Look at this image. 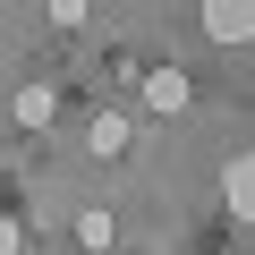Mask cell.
Segmentation results:
<instances>
[{"label":"cell","mask_w":255,"mask_h":255,"mask_svg":"<svg viewBox=\"0 0 255 255\" xmlns=\"http://www.w3.org/2000/svg\"><path fill=\"white\" fill-rule=\"evenodd\" d=\"M204 34L238 51V43L255 34V0H204Z\"/></svg>","instance_id":"obj_1"},{"label":"cell","mask_w":255,"mask_h":255,"mask_svg":"<svg viewBox=\"0 0 255 255\" xmlns=\"http://www.w3.org/2000/svg\"><path fill=\"white\" fill-rule=\"evenodd\" d=\"M221 196H230V221H255V162L247 153L221 162Z\"/></svg>","instance_id":"obj_2"},{"label":"cell","mask_w":255,"mask_h":255,"mask_svg":"<svg viewBox=\"0 0 255 255\" xmlns=\"http://www.w3.org/2000/svg\"><path fill=\"white\" fill-rule=\"evenodd\" d=\"M85 153H102V162L128 153V119H119V111H94V119H85Z\"/></svg>","instance_id":"obj_3"},{"label":"cell","mask_w":255,"mask_h":255,"mask_svg":"<svg viewBox=\"0 0 255 255\" xmlns=\"http://www.w3.org/2000/svg\"><path fill=\"white\" fill-rule=\"evenodd\" d=\"M145 102L153 111H187V68H153L145 77Z\"/></svg>","instance_id":"obj_4"},{"label":"cell","mask_w":255,"mask_h":255,"mask_svg":"<svg viewBox=\"0 0 255 255\" xmlns=\"http://www.w3.org/2000/svg\"><path fill=\"white\" fill-rule=\"evenodd\" d=\"M51 111H60L51 85H26V94H17V128H51Z\"/></svg>","instance_id":"obj_5"},{"label":"cell","mask_w":255,"mask_h":255,"mask_svg":"<svg viewBox=\"0 0 255 255\" xmlns=\"http://www.w3.org/2000/svg\"><path fill=\"white\" fill-rule=\"evenodd\" d=\"M111 238H119V221H111L102 204H94V213H77V247H111Z\"/></svg>","instance_id":"obj_6"},{"label":"cell","mask_w":255,"mask_h":255,"mask_svg":"<svg viewBox=\"0 0 255 255\" xmlns=\"http://www.w3.org/2000/svg\"><path fill=\"white\" fill-rule=\"evenodd\" d=\"M94 17V0H51V26H85Z\"/></svg>","instance_id":"obj_7"},{"label":"cell","mask_w":255,"mask_h":255,"mask_svg":"<svg viewBox=\"0 0 255 255\" xmlns=\"http://www.w3.org/2000/svg\"><path fill=\"white\" fill-rule=\"evenodd\" d=\"M17 247H26V230H17V221H0V255H17Z\"/></svg>","instance_id":"obj_8"}]
</instances>
